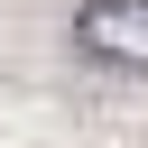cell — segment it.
Instances as JSON below:
<instances>
[{"label":"cell","mask_w":148,"mask_h":148,"mask_svg":"<svg viewBox=\"0 0 148 148\" xmlns=\"http://www.w3.org/2000/svg\"><path fill=\"white\" fill-rule=\"evenodd\" d=\"M74 37H83V46H102L111 65H130V0H111V9H92V18H74Z\"/></svg>","instance_id":"1"}]
</instances>
